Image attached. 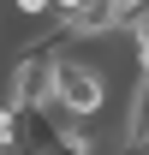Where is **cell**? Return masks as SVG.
<instances>
[{"instance_id": "cell-5", "label": "cell", "mask_w": 149, "mask_h": 155, "mask_svg": "<svg viewBox=\"0 0 149 155\" xmlns=\"http://www.w3.org/2000/svg\"><path fill=\"white\" fill-rule=\"evenodd\" d=\"M131 78H149V42H131Z\"/></svg>"}, {"instance_id": "cell-4", "label": "cell", "mask_w": 149, "mask_h": 155, "mask_svg": "<svg viewBox=\"0 0 149 155\" xmlns=\"http://www.w3.org/2000/svg\"><path fill=\"white\" fill-rule=\"evenodd\" d=\"M18 143H24V114L12 107V101H0V155L18 149Z\"/></svg>"}, {"instance_id": "cell-1", "label": "cell", "mask_w": 149, "mask_h": 155, "mask_svg": "<svg viewBox=\"0 0 149 155\" xmlns=\"http://www.w3.org/2000/svg\"><path fill=\"white\" fill-rule=\"evenodd\" d=\"M108 96H113V72L101 60H72L60 54V78H54V114H66V125H90V119L108 114Z\"/></svg>"}, {"instance_id": "cell-2", "label": "cell", "mask_w": 149, "mask_h": 155, "mask_svg": "<svg viewBox=\"0 0 149 155\" xmlns=\"http://www.w3.org/2000/svg\"><path fill=\"white\" fill-rule=\"evenodd\" d=\"M54 78H60V54L54 48H24L12 60V72H6V101L24 119L42 114V107H54Z\"/></svg>"}, {"instance_id": "cell-3", "label": "cell", "mask_w": 149, "mask_h": 155, "mask_svg": "<svg viewBox=\"0 0 149 155\" xmlns=\"http://www.w3.org/2000/svg\"><path fill=\"white\" fill-rule=\"evenodd\" d=\"M125 143H131V149H149V78L131 84V101H125Z\"/></svg>"}]
</instances>
